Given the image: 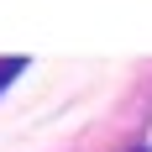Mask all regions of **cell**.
Listing matches in <instances>:
<instances>
[{"label":"cell","mask_w":152,"mask_h":152,"mask_svg":"<svg viewBox=\"0 0 152 152\" xmlns=\"http://www.w3.org/2000/svg\"><path fill=\"white\" fill-rule=\"evenodd\" d=\"M21 68H26V58H0V89H5V84L21 74Z\"/></svg>","instance_id":"cell-1"}]
</instances>
